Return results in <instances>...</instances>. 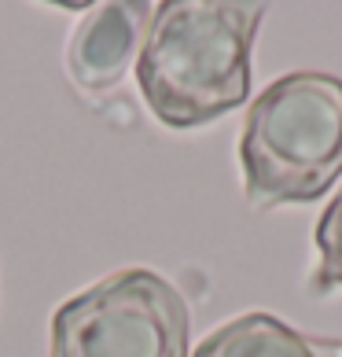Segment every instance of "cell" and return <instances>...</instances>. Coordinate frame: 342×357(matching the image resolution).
Listing matches in <instances>:
<instances>
[{"label":"cell","mask_w":342,"mask_h":357,"mask_svg":"<svg viewBox=\"0 0 342 357\" xmlns=\"http://www.w3.org/2000/svg\"><path fill=\"white\" fill-rule=\"evenodd\" d=\"M192 313L155 269H122L52 313L48 357H188Z\"/></svg>","instance_id":"cell-3"},{"label":"cell","mask_w":342,"mask_h":357,"mask_svg":"<svg viewBox=\"0 0 342 357\" xmlns=\"http://www.w3.org/2000/svg\"><path fill=\"white\" fill-rule=\"evenodd\" d=\"M155 8L159 4H148V0L92 4L77 19L67 45V70L74 85L88 96H100V92L122 85L143 52Z\"/></svg>","instance_id":"cell-4"},{"label":"cell","mask_w":342,"mask_h":357,"mask_svg":"<svg viewBox=\"0 0 342 357\" xmlns=\"http://www.w3.org/2000/svg\"><path fill=\"white\" fill-rule=\"evenodd\" d=\"M247 203H313L342 177V77L283 74L251 103L240 137Z\"/></svg>","instance_id":"cell-2"},{"label":"cell","mask_w":342,"mask_h":357,"mask_svg":"<svg viewBox=\"0 0 342 357\" xmlns=\"http://www.w3.org/2000/svg\"><path fill=\"white\" fill-rule=\"evenodd\" d=\"M313 240H317V250H320V266H317V276H313V291L327 295V291L342 287V192L320 214Z\"/></svg>","instance_id":"cell-6"},{"label":"cell","mask_w":342,"mask_h":357,"mask_svg":"<svg viewBox=\"0 0 342 357\" xmlns=\"http://www.w3.org/2000/svg\"><path fill=\"white\" fill-rule=\"evenodd\" d=\"M261 15V4L235 0H166L155 8L137 59L151 114L169 129H195L243 107Z\"/></svg>","instance_id":"cell-1"},{"label":"cell","mask_w":342,"mask_h":357,"mask_svg":"<svg viewBox=\"0 0 342 357\" xmlns=\"http://www.w3.org/2000/svg\"><path fill=\"white\" fill-rule=\"evenodd\" d=\"M195 357H342V342L306 335L280 317L254 310L214 328L195 347Z\"/></svg>","instance_id":"cell-5"}]
</instances>
